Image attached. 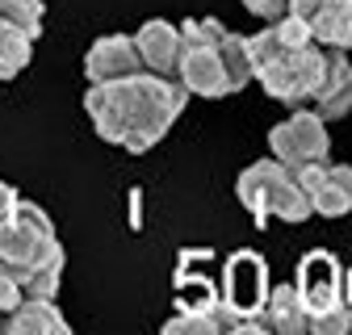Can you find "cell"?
Segmentation results:
<instances>
[{"instance_id":"cell-1","label":"cell","mask_w":352,"mask_h":335,"mask_svg":"<svg viewBox=\"0 0 352 335\" xmlns=\"http://www.w3.org/2000/svg\"><path fill=\"white\" fill-rule=\"evenodd\" d=\"M189 93L181 80L172 76H155V71H135L126 80H109V84H88L84 93V109L93 130L105 143H118L126 151H151L181 117Z\"/></svg>"},{"instance_id":"cell-2","label":"cell","mask_w":352,"mask_h":335,"mask_svg":"<svg viewBox=\"0 0 352 335\" xmlns=\"http://www.w3.org/2000/svg\"><path fill=\"white\" fill-rule=\"evenodd\" d=\"M235 197L243 201V209H252L256 222H269V218H281V222H306L315 214L311 209V197L302 193V185L294 181V168H285L281 159H256L248 163L239 181H235Z\"/></svg>"},{"instance_id":"cell-3","label":"cell","mask_w":352,"mask_h":335,"mask_svg":"<svg viewBox=\"0 0 352 335\" xmlns=\"http://www.w3.org/2000/svg\"><path fill=\"white\" fill-rule=\"evenodd\" d=\"M223 34L227 25L214 21V17H189L181 21V63H176V80L185 84V93L218 101V97H231L235 84L227 76L223 63Z\"/></svg>"},{"instance_id":"cell-4","label":"cell","mask_w":352,"mask_h":335,"mask_svg":"<svg viewBox=\"0 0 352 335\" xmlns=\"http://www.w3.org/2000/svg\"><path fill=\"white\" fill-rule=\"evenodd\" d=\"M55 251H63V243L55 235V222L47 218V209L17 197L13 214L0 218V273L21 281L38 264H47Z\"/></svg>"},{"instance_id":"cell-5","label":"cell","mask_w":352,"mask_h":335,"mask_svg":"<svg viewBox=\"0 0 352 335\" xmlns=\"http://www.w3.org/2000/svg\"><path fill=\"white\" fill-rule=\"evenodd\" d=\"M327 151H331L327 122L315 117L311 109H294L285 122H277L269 130V155L281 159L285 168H302V163L327 159Z\"/></svg>"},{"instance_id":"cell-6","label":"cell","mask_w":352,"mask_h":335,"mask_svg":"<svg viewBox=\"0 0 352 335\" xmlns=\"http://www.w3.org/2000/svg\"><path fill=\"white\" fill-rule=\"evenodd\" d=\"M294 289L311 314H323V310H336L348 302L344 298V268L331 251H306L298 260V273H294Z\"/></svg>"},{"instance_id":"cell-7","label":"cell","mask_w":352,"mask_h":335,"mask_svg":"<svg viewBox=\"0 0 352 335\" xmlns=\"http://www.w3.org/2000/svg\"><path fill=\"white\" fill-rule=\"evenodd\" d=\"M223 306L243 314V319H260V306L269 298V264L256 251H235L223 273Z\"/></svg>"},{"instance_id":"cell-8","label":"cell","mask_w":352,"mask_h":335,"mask_svg":"<svg viewBox=\"0 0 352 335\" xmlns=\"http://www.w3.org/2000/svg\"><path fill=\"white\" fill-rule=\"evenodd\" d=\"M289 13L311 30L319 47L352 51V0H289Z\"/></svg>"},{"instance_id":"cell-9","label":"cell","mask_w":352,"mask_h":335,"mask_svg":"<svg viewBox=\"0 0 352 335\" xmlns=\"http://www.w3.org/2000/svg\"><path fill=\"white\" fill-rule=\"evenodd\" d=\"M311 109L315 117L323 122H340L352 113V63H348V51L340 47H327L323 51V80H319V89L311 97Z\"/></svg>"},{"instance_id":"cell-10","label":"cell","mask_w":352,"mask_h":335,"mask_svg":"<svg viewBox=\"0 0 352 335\" xmlns=\"http://www.w3.org/2000/svg\"><path fill=\"white\" fill-rule=\"evenodd\" d=\"M135 71H143V63H139V51H135V38L130 34H105L84 51V80L88 84L126 80Z\"/></svg>"},{"instance_id":"cell-11","label":"cell","mask_w":352,"mask_h":335,"mask_svg":"<svg viewBox=\"0 0 352 335\" xmlns=\"http://www.w3.org/2000/svg\"><path fill=\"white\" fill-rule=\"evenodd\" d=\"M135 51H139L143 71H155V76H172L176 80V63H181V25H172L164 17L143 21L139 34H135Z\"/></svg>"},{"instance_id":"cell-12","label":"cell","mask_w":352,"mask_h":335,"mask_svg":"<svg viewBox=\"0 0 352 335\" xmlns=\"http://www.w3.org/2000/svg\"><path fill=\"white\" fill-rule=\"evenodd\" d=\"M5 331L9 335H67V319L55 306V298H21L9 314H5Z\"/></svg>"},{"instance_id":"cell-13","label":"cell","mask_w":352,"mask_h":335,"mask_svg":"<svg viewBox=\"0 0 352 335\" xmlns=\"http://www.w3.org/2000/svg\"><path fill=\"white\" fill-rule=\"evenodd\" d=\"M260 319H264V331H277V335H302L306 327H311V310L302 306L294 281L269 289V298H264V306H260Z\"/></svg>"},{"instance_id":"cell-14","label":"cell","mask_w":352,"mask_h":335,"mask_svg":"<svg viewBox=\"0 0 352 335\" xmlns=\"http://www.w3.org/2000/svg\"><path fill=\"white\" fill-rule=\"evenodd\" d=\"M311 209L323 218H344L352 214V168L348 163H327L323 185L311 193Z\"/></svg>"},{"instance_id":"cell-15","label":"cell","mask_w":352,"mask_h":335,"mask_svg":"<svg viewBox=\"0 0 352 335\" xmlns=\"http://www.w3.org/2000/svg\"><path fill=\"white\" fill-rule=\"evenodd\" d=\"M34 42H38V38H30L25 30H17L13 21L0 17V80H13V76H21V71L30 67Z\"/></svg>"},{"instance_id":"cell-16","label":"cell","mask_w":352,"mask_h":335,"mask_svg":"<svg viewBox=\"0 0 352 335\" xmlns=\"http://www.w3.org/2000/svg\"><path fill=\"white\" fill-rule=\"evenodd\" d=\"M63 273H67V256L55 251L47 264H38L34 273L21 277V298H55L59 285H63Z\"/></svg>"},{"instance_id":"cell-17","label":"cell","mask_w":352,"mask_h":335,"mask_svg":"<svg viewBox=\"0 0 352 335\" xmlns=\"http://www.w3.org/2000/svg\"><path fill=\"white\" fill-rule=\"evenodd\" d=\"M223 63H227V76H231V84H235V93L239 89H248L252 84V55H248V34H223Z\"/></svg>"},{"instance_id":"cell-18","label":"cell","mask_w":352,"mask_h":335,"mask_svg":"<svg viewBox=\"0 0 352 335\" xmlns=\"http://www.w3.org/2000/svg\"><path fill=\"white\" fill-rule=\"evenodd\" d=\"M0 17L13 21L17 30H25L30 38L42 34V17H47V5L42 0H0Z\"/></svg>"},{"instance_id":"cell-19","label":"cell","mask_w":352,"mask_h":335,"mask_svg":"<svg viewBox=\"0 0 352 335\" xmlns=\"http://www.w3.org/2000/svg\"><path fill=\"white\" fill-rule=\"evenodd\" d=\"M218 306V289L210 281H193L185 277L181 285H176V310H193V314H210Z\"/></svg>"},{"instance_id":"cell-20","label":"cell","mask_w":352,"mask_h":335,"mask_svg":"<svg viewBox=\"0 0 352 335\" xmlns=\"http://www.w3.org/2000/svg\"><path fill=\"white\" fill-rule=\"evenodd\" d=\"M306 331H315V335H344L352 331V306H336V310H323V314H311V327Z\"/></svg>"},{"instance_id":"cell-21","label":"cell","mask_w":352,"mask_h":335,"mask_svg":"<svg viewBox=\"0 0 352 335\" xmlns=\"http://www.w3.org/2000/svg\"><path fill=\"white\" fill-rule=\"evenodd\" d=\"M168 335H210L214 331V319L210 314H193V310H176L168 323H164Z\"/></svg>"},{"instance_id":"cell-22","label":"cell","mask_w":352,"mask_h":335,"mask_svg":"<svg viewBox=\"0 0 352 335\" xmlns=\"http://www.w3.org/2000/svg\"><path fill=\"white\" fill-rule=\"evenodd\" d=\"M243 9L260 21H277V17L289 13V0H243Z\"/></svg>"},{"instance_id":"cell-23","label":"cell","mask_w":352,"mask_h":335,"mask_svg":"<svg viewBox=\"0 0 352 335\" xmlns=\"http://www.w3.org/2000/svg\"><path fill=\"white\" fill-rule=\"evenodd\" d=\"M17 302H21V281L9 277V273H0V314H9Z\"/></svg>"},{"instance_id":"cell-24","label":"cell","mask_w":352,"mask_h":335,"mask_svg":"<svg viewBox=\"0 0 352 335\" xmlns=\"http://www.w3.org/2000/svg\"><path fill=\"white\" fill-rule=\"evenodd\" d=\"M17 197H21V193H17V189H13L9 181H0V218H9V214H13Z\"/></svg>"},{"instance_id":"cell-25","label":"cell","mask_w":352,"mask_h":335,"mask_svg":"<svg viewBox=\"0 0 352 335\" xmlns=\"http://www.w3.org/2000/svg\"><path fill=\"white\" fill-rule=\"evenodd\" d=\"M0 331H5V314H0Z\"/></svg>"}]
</instances>
